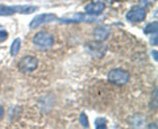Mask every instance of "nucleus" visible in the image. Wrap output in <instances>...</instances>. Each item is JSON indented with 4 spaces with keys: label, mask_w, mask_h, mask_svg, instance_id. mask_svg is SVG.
Masks as SVG:
<instances>
[{
    "label": "nucleus",
    "mask_w": 158,
    "mask_h": 129,
    "mask_svg": "<svg viewBox=\"0 0 158 129\" xmlns=\"http://www.w3.org/2000/svg\"><path fill=\"white\" fill-rule=\"evenodd\" d=\"M38 9L34 6H3L0 4V16H11L15 13H33Z\"/></svg>",
    "instance_id": "f257e3e1"
},
{
    "label": "nucleus",
    "mask_w": 158,
    "mask_h": 129,
    "mask_svg": "<svg viewBox=\"0 0 158 129\" xmlns=\"http://www.w3.org/2000/svg\"><path fill=\"white\" fill-rule=\"evenodd\" d=\"M108 79H110V82L115 84H125L129 82V73L121 70V69H115V70L110 71Z\"/></svg>",
    "instance_id": "f03ea898"
},
{
    "label": "nucleus",
    "mask_w": 158,
    "mask_h": 129,
    "mask_svg": "<svg viewBox=\"0 0 158 129\" xmlns=\"http://www.w3.org/2000/svg\"><path fill=\"white\" fill-rule=\"evenodd\" d=\"M33 42L36 44L37 46L40 48H44V49H48V48H52L53 44H54V38L50 33L48 32H40L37 33L36 36L33 37Z\"/></svg>",
    "instance_id": "7ed1b4c3"
},
{
    "label": "nucleus",
    "mask_w": 158,
    "mask_h": 129,
    "mask_svg": "<svg viewBox=\"0 0 158 129\" xmlns=\"http://www.w3.org/2000/svg\"><path fill=\"white\" fill-rule=\"evenodd\" d=\"M57 16L53 13H42V15H38L37 17H34L32 21H31V29H36L38 27H41L42 24H46V23H50V21H57Z\"/></svg>",
    "instance_id": "20e7f679"
},
{
    "label": "nucleus",
    "mask_w": 158,
    "mask_h": 129,
    "mask_svg": "<svg viewBox=\"0 0 158 129\" xmlns=\"http://www.w3.org/2000/svg\"><path fill=\"white\" fill-rule=\"evenodd\" d=\"M37 64H38L37 58L28 56L20 61L19 69H20V71H23V73H32L37 69Z\"/></svg>",
    "instance_id": "39448f33"
},
{
    "label": "nucleus",
    "mask_w": 158,
    "mask_h": 129,
    "mask_svg": "<svg viewBox=\"0 0 158 129\" xmlns=\"http://www.w3.org/2000/svg\"><path fill=\"white\" fill-rule=\"evenodd\" d=\"M146 16V12L144 8H133L127 13V20H129L132 23H138L142 21Z\"/></svg>",
    "instance_id": "423d86ee"
},
{
    "label": "nucleus",
    "mask_w": 158,
    "mask_h": 129,
    "mask_svg": "<svg viewBox=\"0 0 158 129\" xmlns=\"http://www.w3.org/2000/svg\"><path fill=\"white\" fill-rule=\"evenodd\" d=\"M104 3H102V2H92L90 4H87L86 6V12L87 13H90V15H99V13H102L103 11H104Z\"/></svg>",
    "instance_id": "0eeeda50"
},
{
    "label": "nucleus",
    "mask_w": 158,
    "mask_h": 129,
    "mask_svg": "<svg viewBox=\"0 0 158 129\" xmlns=\"http://www.w3.org/2000/svg\"><path fill=\"white\" fill-rule=\"evenodd\" d=\"M110 36V31L104 27H100V28H96L95 29V38L98 41H104V40Z\"/></svg>",
    "instance_id": "6e6552de"
},
{
    "label": "nucleus",
    "mask_w": 158,
    "mask_h": 129,
    "mask_svg": "<svg viewBox=\"0 0 158 129\" xmlns=\"http://www.w3.org/2000/svg\"><path fill=\"white\" fill-rule=\"evenodd\" d=\"M20 46H21V41H20V38H16L12 44L11 46V54L12 56H16V54L20 52Z\"/></svg>",
    "instance_id": "1a4fd4ad"
},
{
    "label": "nucleus",
    "mask_w": 158,
    "mask_h": 129,
    "mask_svg": "<svg viewBox=\"0 0 158 129\" xmlns=\"http://www.w3.org/2000/svg\"><path fill=\"white\" fill-rule=\"evenodd\" d=\"M157 29H158V23L154 21V23H150L149 25H146L144 31H145L146 34H150V33H154L156 34L157 33Z\"/></svg>",
    "instance_id": "9d476101"
},
{
    "label": "nucleus",
    "mask_w": 158,
    "mask_h": 129,
    "mask_svg": "<svg viewBox=\"0 0 158 129\" xmlns=\"http://www.w3.org/2000/svg\"><path fill=\"white\" fill-rule=\"evenodd\" d=\"M79 123L82 124V127H83V128H88V127H90V123H88L87 115H86L85 112H82V113H81V116H79Z\"/></svg>",
    "instance_id": "9b49d317"
},
{
    "label": "nucleus",
    "mask_w": 158,
    "mask_h": 129,
    "mask_svg": "<svg viewBox=\"0 0 158 129\" xmlns=\"http://www.w3.org/2000/svg\"><path fill=\"white\" fill-rule=\"evenodd\" d=\"M96 128L99 129V128H107V125H106V120H98L96 121Z\"/></svg>",
    "instance_id": "f8f14e48"
},
{
    "label": "nucleus",
    "mask_w": 158,
    "mask_h": 129,
    "mask_svg": "<svg viewBox=\"0 0 158 129\" xmlns=\"http://www.w3.org/2000/svg\"><path fill=\"white\" fill-rule=\"evenodd\" d=\"M7 37H8V33H7L6 31H0V42H2V41H6Z\"/></svg>",
    "instance_id": "ddd939ff"
},
{
    "label": "nucleus",
    "mask_w": 158,
    "mask_h": 129,
    "mask_svg": "<svg viewBox=\"0 0 158 129\" xmlns=\"http://www.w3.org/2000/svg\"><path fill=\"white\" fill-rule=\"evenodd\" d=\"M3 115H4V110H3V107L0 106V120L3 119Z\"/></svg>",
    "instance_id": "4468645a"
},
{
    "label": "nucleus",
    "mask_w": 158,
    "mask_h": 129,
    "mask_svg": "<svg viewBox=\"0 0 158 129\" xmlns=\"http://www.w3.org/2000/svg\"><path fill=\"white\" fill-rule=\"evenodd\" d=\"M153 57H154V59H156V61H157V59H158V56H157V50H153Z\"/></svg>",
    "instance_id": "2eb2a0df"
}]
</instances>
